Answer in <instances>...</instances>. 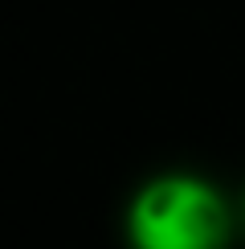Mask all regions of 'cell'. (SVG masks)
<instances>
[{
  "label": "cell",
  "mask_w": 245,
  "mask_h": 249,
  "mask_svg": "<svg viewBox=\"0 0 245 249\" xmlns=\"http://www.w3.org/2000/svg\"><path fill=\"white\" fill-rule=\"evenodd\" d=\"M221 233V200L196 176H156L131 204V237L139 249H212Z\"/></svg>",
  "instance_id": "1"
}]
</instances>
